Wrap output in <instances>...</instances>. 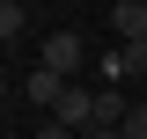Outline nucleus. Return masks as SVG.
Returning a JSON list of instances; mask_svg holds the SVG:
<instances>
[{
	"mask_svg": "<svg viewBox=\"0 0 147 139\" xmlns=\"http://www.w3.org/2000/svg\"><path fill=\"white\" fill-rule=\"evenodd\" d=\"M81 59H88L81 29H52V37H44V59H37V66H44V73H59V81H74V73H81Z\"/></svg>",
	"mask_w": 147,
	"mask_h": 139,
	"instance_id": "1",
	"label": "nucleus"
},
{
	"mask_svg": "<svg viewBox=\"0 0 147 139\" xmlns=\"http://www.w3.org/2000/svg\"><path fill=\"white\" fill-rule=\"evenodd\" d=\"M103 29L118 37V44H147V0H118L103 15Z\"/></svg>",
	"mask_w": 147,
	"mask_h": 139,
	"instance_id": "2",
	"label": "nucleus"
},
{
	"mask_svg": "<svg viewBox=\"0 0 147 139\" xmlns=\"http://www.w3.org/2000/svg\"><path fill=\"white\" fill-rule=\"evenodd\" d=\"M52 117L66 124V132H96V88H88V81H74V88H66V103H59Z\"/></svg>",
	"mask_w": 147,
	"mask_h": 139,
	"instance_id": "3",
	"label": "nucleus"
},
{
	"mask_svg": "<svg viewBox=\"0 0 147 139\" xmlns=\"http://www.w3.org/2000/svg\"><path fill=\"white\" fill-rule=\"evenodd\" d=\"M66 88H74V81H59V73L30 66V81H22V103H37V110H59V103H66Z\"/></svg>",
	"mask_w": 147,
	"mask_h": 139,
	"instance_id": "4",
	"label": "nucleus"
},
{
	"mask_svg": "<svg viewBox=\"0 0 147 139\" xmlns=\"http://www.w3.org/2000/svg\"><path fill=\"white\" fill-rule=\"evenodd\" d=\"M125 117H132V103H125V95H118V88L103 81V88H96V124H110V132H118Z\"/></svg>",
	"mask_w": 147,
	"mask_h": 139,
	"instance_id": "5",
	"label": "nucleus"
},
{
	"mask_svg": "<svg viewBox=\"0 0 147 139\" xmlns=\"http://www.w3.org/2000/svg\"><path fill=\"white\" fill-rule=\"evenodd\" d=\"M118 73H147V44H125L118 59H103V81H118Z\"/></svg>",
	"mask_w": 147,
	"mask_h": 139,
	"instance_id": "6",
	"label": "nucleus"
},
{
	"mask_svg": "<svg viewBox=\"0 0 147 139\" xmlns=\"http://www.w3.org/2000/svg\"><path fill=\"white\" fill-rule=\"evenodd\" d=\"M22 29H30V7L22 0H0V44H15Z\"/></svg>",
	"mask_w": 147,
	"mask_h": 139,
	"instance_id": "7",
	"label": "nucleus"
},
{
	"mask_svg": "<svg viewBox=\"0 0 147 139\" xmlns=\"http://www.w3.org/2000/svg\"><path fill=\"white\" fill-rule=\"evenodd\" d=\"M118 132H125V139H147V103H132V117L118 124Z\"/></svg>",
	"mask_w": 147,
	"mask_h": 139,
	"instance_id": "8",
	"label": "nucleus"
},
{
	"mask_svg": "<svg viewBox=\"0 0 147 139\" xmlns=\"http://www.w3.org/2000/svg\"><path fill=\"white\" fill-rule=\"evenodd\" d=\"M37 139H81V132H66L59 117H44V124H37Z\"/></svg>",
	"mask_w": 147,
	"mask_h": 139,
	"instance_id": "9",
	"label": "nucleus"
},
{
	"mask_svg": "<svg viewBox=\"0 0 147 139\" xmlns=\"http://www.w3.org/2000/svg\"><path fill=\"white\" fill-rule=\"evenodd\" d=\"M81 139H125V132H110V124H96V132H81Z\"/></svg>",
	"mask_w": 147,
	"mask_h": 139,
	"instance_id": "10",
	"label": "nucleus"
},
{
	"mask_svg": "<svg viewBox=\"0 0 147 139\" xmlns=\"http://www.w3.org/2000/svg\"><path fill=\"white\" fill-rule=\"evenodd\" d=\"M7 103H15V88H7V81H0V117H7Z\"/></svg>",
	"mask_w": 147,
	"mask_h": 139,
	"instance_id": "11",
	"label": "nucleus"
}]
</instances>
